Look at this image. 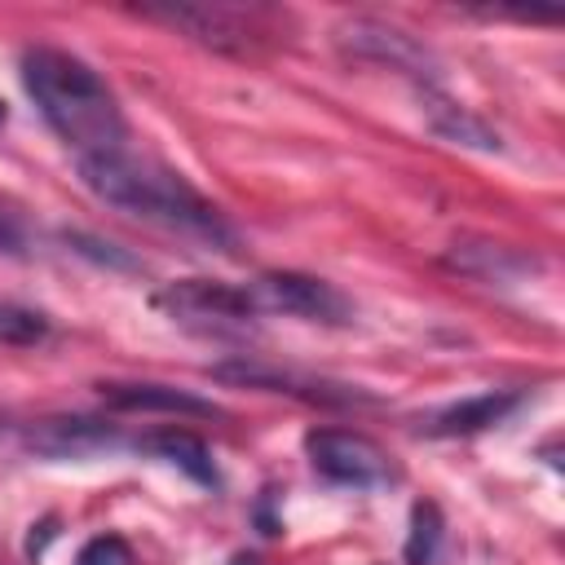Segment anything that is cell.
I'll return each mask as SVG.
<instances>
[{"instance_id":"obj_4","label":"cell","mask_w":565,"mask_h":565,"mask_svg":"<svg viewBox=\"0 0 565 565\" xmlns=\"http://www.w3.org/2000/svg\"><path fill=\"white\" fill-rule=\"evenodd\" d=\"M247 287V300L260 313H287V318H300V322H322V327H349L353 322V300L327 282V278H313V274H300V269H274V274H256Z\"/></svg>"},{"instance_id":"obj_17","label":"cell","mask_w":565,"mask_h":565,"mask_svg":"<svg viewBox=\"0 0 565 565\" xmlns=\"http://www.w3.org/2000/svg\"><path fill=\"white\" fill-rule=\"evenodd\" d=\"M75 565H137V556H132L128 539H119V534H97V539H88V543L79 547Z\"/></svg>"},{"instance_id":"obj_12","label":"cell","mask_w":565,"mask_h":565,"mask_svg":"<svg viewBox=\"0 0 565 565\" xmlns=\"http://www.w3.org/2000/svg\"><path fill=\"white\" fill-rule=\"evenodd\" d=\"M137 450H146V455L172 463V468L185 472L194 486H207V490L221 486V472H216V463H212V450L203 446V437H194V433H185V428H154V433L137 437Z\"/></svg>"},{"instance_id":"obj_20","label":"cell","mask_w":565,"mask_h":565,"mask_svg":"<svg viewBox=\"0 0 565 565\" xmlns=\"http://www.w3.org/2000/svg\"><path fill=\"white\" fill-rule=\"evenodd\" d=\"M234 565H256V561L252 556H234Z\"/></svg>"},{"instance_id":"obj_13","label":"cell","mask_w":565,"mask_h":565,"mask_svg":"<svg viewBox=\"0 0 565 565\" xmlns=\"http://www.w3.org/2000/svg\"><path fill=\"white\" fill-rule=\"evenodd\" d=\"M446 265L468 274V278H481V282H512L516 274L534 269L539 260L516 252V247H508V243H468L463 238V243H455L446 252Z\"/></svg>"},{"instance_id":"obj_9","label":"cell","mask_w":565,"mask_h":565,"mask_svg":"<svg viewBox=\"0 0 565 565\" xmlns=\"http://www.w3.org/2000/svg\"><path fill=\"white\" fill-rule=\"evenodd\" d=\"M102 402L115 411H141V415H194V419H216L221 406L190 393V388H172V384H97Z\"/></svg>"},{"instance_id":"obj_1","label":"cell","mask_w":565,"mask_h":565,"mask_svg":"<svg viewBox=\"0 0 565 565\" xmlns=\"http://www.w3.org/2000/svg\"><path fill=\"white\" fill-rule=\"evenodd\" d=\"M79 163V181L110 207L150 221L159 230H177L190 238H203L212 247H234V225L225 221V212L203 199L177 168H168L154 154H137L132 146L110 150V154H93V159H75Z\"/></svg>"},{"instance_id":"obj_11","label":"cell","mask_w":565,"mask_h":565,"mask_svg":"<svg viewBox=\"0 0 565 565\" xmlns=\"http://www.w3.org/2000/svg\"><path fill=\"white\" fill-rule=\"evenodd\" d=\"M516 406H521V393H512V388L472 393V397H463V402L441 406V411L424 424V433H428V437H468V433H486V428L503 424Z\"/></svg>"},{"instance_id":"obj_10","label":"cell","mask_w":565,"mask_h":565,"mask_svg":"<svg viewBox=\"0 0 565 565\" xmlns=\"http://www.w3.org/2000/svg\"><path fill=\"white\" fill-rule=\"evenodd\" d=\"M212 375L238 380L252 388H269V393H296L305 402H371L366 393H353L344 384H322V380H305V375H291L278 366H256V362H221V366H212Z\"/></svg>"},{"instance_id":"obj_2","label":"cell","mask_w":565,"mask_h":565,"mask_svg":"<svg viewBox=\"0 0 565 565\" xmlns=\"http://www.w3.org/2000/svg\"><path fill=\"white\" fill-rule=\"evenodd\" d=\"M22 88L40 106L44 124L75 150V159L128 146V119L119 110V97L84 57L53 44H31L22 53Z\"/></svg>"},{"instance_id":"obj_14","label":"cell","mask_w":565,"mask_h":565,"mask_svg":"<svg viewBox=\"0 0 565 565\" xmlns=\"http://www.w3.org/2000/svg\"><path fill=\"white\" fill-rule=\"evenodd\" d=\"M428 128L441 137V141H450V146H472V150H499L503 141H499V132L494 128H486L468 106H459V102H450V97H437L433 88H428Z\"/></svg>"},{"instance_id":"obj_18","label":"cell","mask_w":565,"mask_h":565,"mask_svg":"<svg viewBox=\"0 0 565 565\" xmlns=\"http://www.w3.org/2000/svg\"><path fill=\"white\" fill-rule=\"evenodd\" d=\"M22 247H26V234H22L18 216L0 207V252H4V256H22Z\"/></svg>"},{"instance_id":"obj_6","label":"cell","mask_w":565,"mask_h":565,"mask_svg":"<svg viewBox=\"0 0 565 565\" xmlns=\"http://www.w3.org/2000/svg\"><path fill=\"white\" fill-rule=\"evenodd\" d=\"M146 18L154 22H168L177 31H185L190 40L199 44H212L221 53H247L256 49L269 31V9H243V4H154V9H141Z\"/></svg>"},{"instance_id":"obj_3","label":"cell","mask_w":565,"mask_h":565,"mask_svg":"<svg viewBox=\"0 0 565 565\" xmlns=\"http://www.w3.org/2000/svg\"><path fill=\"white\" fill-rule=\"evenodd\" d=\"M150 305L172 318L177 327H190V331H203V335H225V331H238L256 318L252 300H247V287L243 282H221V278H177V282H163Z\"/></svg>"},{"instance_id":"obj_16","label":"cell","mask_w":565,"mask_h":565,"mask_svg":"<svg viewBox=\"0 0 565 565\" xmlns=\"http://www.w3.org/2000/svg\"><path fill=\"white\" fill-rule=\"evenodd\" d=\"M44 335H49L44 313L13 305V300H0V344H40Z\"/></svg>"},{"instance_id":"obj_15","label":"cell","mask_w":565,"mask_h":565,"mask_svg":"<svg viewBox=\"0 0 565 565\" xmlns=\"http://www.w3.org/2000/svg\"><path fill=\"white\" fill-rule=\"evenodd\" d=\"M437 547H441V512H437V503H415L411 508V534H406V561L433 565Z\"/></svg>"},{"instance_id":"obj_19","label":"cell","mask_w":565,"mask_h":565,"mask_svg":"<svg viewBox=\"0 0 565 565\" xmlns=\"http://www.w3.org/2000/svg\"><path fill=\"white\" fill-rule=\"evenodd\" d=\"M4 124H9V106L0 102V128H4Z\"/></svg>"},{"instance_id":"obj_7","label":"cell","mask_w":565,"mask_h":565,"mask_svg":"<svg viewBox=\"0 0 565 565\" xmlns=\"http://www.w3.org/2000/svg\"><path fill=\"white\" fill-rule=\"evenodd\" d=\"M335 35H340V44H344L353 57L393 66V71L411 75V79L424 84V88L437 84V57H433L411 31H402V26H393V22H380V18H353V22H344Z\"/></svg>"},{"instance_id":"obj_8","label":"cell","mask_w":565,"mask_h":565,"mask_svg":"<svg viewBox=\"0 0 565 565\" xmlns=\"http://www.w3.org/2000/svg\"><path fill=\"white\" fill-rule=\"evenodd\" d=\"M119 446L124 433L93 415H49L26 428V450L40 459H97Z\"/></svg>"},{"instance_id":"obj_5","label":"cell","mask_w":565,"mask_h":565,"mask_svg":"<svg viewBox=\"0 0 565 565\" xmlns=\"http://www.w3.org/2000/svg\"><path fill=\"white\" fill-rule=\"evenodd\" d=\"M305 455L313 472L331 486H353V490H380L397 481V468L380 441L353 428H313L305 437Z\"/></svg>"}]
</instances>
